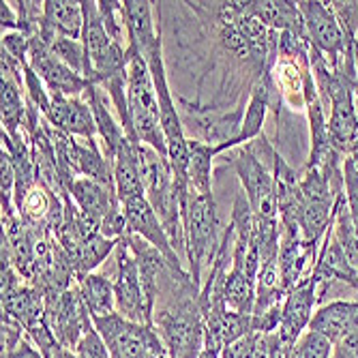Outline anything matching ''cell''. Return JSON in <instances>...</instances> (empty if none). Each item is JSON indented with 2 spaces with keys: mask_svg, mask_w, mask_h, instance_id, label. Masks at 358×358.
<instances>
[{
  "mask_svg": "<svg viewBox=\"0 0 358 358\" xmlns=\"http://www.w3.org/2000/svg\"><path fill=\"white\" fill-rule=\"evenodd\" d=\"M28 64L35 71L43 84L48 86L50 94H64V96H82L90 82L69 69L67 64L60 62L50 48L39 41L37 37H30V54H28Z\"/></svg>",
  "mask_w": 358,
  "mask_h": 358,
  "instance_id": "30bf717a",
  "label": "cell"
},
{
  "mask_svg": "<svg viewBox=\"0 0 358 358\" xmlns=\"http://www.w3.org/2000/svg\"><path fill=\"white\" fill-rule=\"evenodd\" d=\"M78 289L92 317H106L116 313V292L112 277L101 273H88L78 279Z\"/></svg>",
  "mask_w": 358,
  "mask_h": 358,
  "instance_id": "7402d4cb",
  "label": "cell"
},
{
  "mask_svg": "<svg viewBox=\"0 0 358 358\" xmlns=\"http://www.w3.org/2000/svg\"><path fill=\"white\" fill-rule=\"evenodd\" d=\"M292 358H333V341L309 329L296 341Z\"/></svg>",
  "mask_w": 358,
  "mask_h": 358,
  "instance_id": "f1b7e54d",
  "label": "cell"
},
{
  "mask_svg": "<svg viewBox=\"0 0 358 358\" xmlns=\"http://www.w3.org/2000/svg\"><path fill=\"white\" fill-rule=\"evenodd\" d=\"M273 80L283 96V103L294 110H305V88L311 78V62L307 58H285L279 56L271 69Z\"/></svg>",
  "mask_w": 358,
  "mask_h": 358,
  "instance_id": "e0dca14e",
  "label": "cell"
},
{
  "mask_svg": "<svg viewBox=\"0 0 358 358\" xmlns=\"http://www.w3.org/2000/svg\"><path fill=\"white\" fill-rule=\"evenodd\" d=\"M122 215H124V221H127V232L129 234L140 236L142 241H146L148 245L159 249L176 268H185V262L180 259V255L174 251V247H172V243H170V238L166 234L164 223H161L157 210L152 208V204L146 198L124 202L122 204Z\"/></svg>",
  "mask_w": 358,
  "mask_h": 358,
  "instance_id": "8fae6325",
  "label": "cell"
},
{
  "mask_svg": "<svg viewBox=\"0 0 358 358\" xmlns=\"http://www.w3.org/2000/svg\"><path fill=\"white\" fill-rule=\"evenodd\" d=\"M223 230L213 195H202L191 189L185 208V245L187 271L200 287L204 285V271H210L221 247Z\"/></svg>",
  "mask_w": 358,
  "mask_h": 358,
  "instance_id": "7a4b0ae2",
  "label": "cell"
},
{
  "mask_svg": "<svg viewBox=\"0 0 358 358\" xmlns=\"http://www.w3.org/2000/svg\"><path fill=\"white\" fill-rule=\"evenodd\" d=\"M82 96L88 101V106L92 108L101 150L108 157V161H112V164H114V159H116L122 142L127 140V134H124V129L120 124V118H118V114L114 110V103L110 99V94L101 86L90 84Z\"/></svg>",
  "mask_w": 358,
  "mask_h": 358,
  "instance_id": "5bb4252c",
  "label": "cell"
},
{
  "mask_svg": "<svg viewBox=\"0 0 358 358\" xmlns=\"http://www.w3.org/2000/svg\"><path fill=\"white\" fill-rule=\"evenodd\" d=\"M202 287L191 277L178 279L157 299L152 327L170 358H200L206 335Z\"/></svg>",
  "mask_w": 358,
  "mask_h": 358,
  "instance_id": "6da1fadb",
  "label": "cell"
},
{
  "mask_svg": "<svg viewBox=\"0 0 358 358\" xmlns=\"http://www.w3.org/2000/svg\"><path fill=\"white\" fill-rule=\"evenodd\" d=\"M76 152H78V172H80V176L116 189V185H114V164H112V161H108V157L103 155L99 140L76 138Z\"/></svg>",
  "mask_w": 358,
  "mask_h": 358,
  "instance_id": "cb8c5ba5",
  "label": "cell"
},
{
  "mask_svg": "<svg viewBox=\"0 0 358 358\" xmlns=\"http://www.w3.org/2000/svg\"><path fill=\"white\" fill-rule=\"evenodd\" d=\"M178 112L189 140H198L215 148V155L227 152L232 142L241 134V124L245 110L236 108L232 112H223L217 106H200L178 96Z\"/></svg>",
  "mask_w": 358,
  "mask_h": 358,
  "instance_id": "277c9868",
  "label": "cell"
},
{
  "mask_svg": "<svg viewBox=\"0 0 358 358\" xmlns=\"http://www.w3.org/2000/svg\"><path fill=\"white\" fill-rule=\"evenodd\" d=\"M356 43H358V35H356Z\"/></svg>",
  "mask_w": 358,
  "mask_h": 358,
  "instance_id": "74e56055",
  "label": "cell"
},
{
  "mask_svg": "<svg viewBox=\"0 0 358 358\" xmlns=\"http://www.w3.org/2000/svg\"><path fill=\"white\" fill-rule=\"evenodd\" d=\"M230 152V168L236 172L243 193L253 210V215L264 219H279L277 198H275V180L273 168L257 157L253 144L236 146Z\"/></svg>",
  "mask_w": 358,
  "mask_h": 358,
  "instance_id": "5b68a950",
  "label": "cell"
},
{
  "mask_svg": "<svg viewBox=\"0 0 358 358\" xmlns=\"http://www.w3.org/2000/svg\"><path fill=\"white\" fill-rule=\"evenodd\" d=\"M50 52L67 64L69 69H73L76 73H80L82 78H86L90 82V62L86 56V48L82 43V39H67V37H56L54 43L50 45Z\"/></svg>",
  "mask_w": 358,
  "mask_h": 358,
  "instance_id": "83f0119b",
  "label": "cell"
},
{
  "mask_svg": "<svg viewBox=\"0 0 358 358\" xmlns=\"http://www.w3.org/2000/svg\"><path fill=\"white\" fill-rule=\"evenodd\" d=\"M0 26H3V32L20 30V17H17V11L13 9L11 3L0 5Z\"/></svg>",
  "mask_w": 358,
  "mask_h": 358,
  "instance_id": "e575fe53",
  "label": "cell"
},
{
  "mask_svg": "<svg viewBox=\"0 0 358 358\" xmlns=\"http://www.w3.org/2000/svg\"><path fill=\"white\" fill-rule=\"evenodd\" d=\"M3 358H43V354L39 352V348L32 343L28 337L11 352H3Z\"/></svg>",
  "mask_w": 358,
  "mask_h": 358,
  "instance_id": "d590c367",
  "label": "cell"
},
{
  "mask_svg": "<svg viewBox=\"0 0 358 358\" xmlns=\"http://www.w3.org/2000/svg\"><path fill=\"white\" fill-rule=\"evenodd\" d=\"M9 52L17 62L26 64L28 62V54H30V37L24 35L20 30H13V32H3V48Z\"/></svg>",
  "mask_w": 358,
  "mask_h": 358,
  "instance_id": "1f68e13d",
  "label": "cell"
},
{
  "mask_svg": "<svg viewBox=\"0 0 358 358\" xmlns=\"http://www.w3.org/2000/svg\"><path fill=\"white\" fill-rule=\"evenodd\" d=\"M45 120L54 129H58V131H64L73 138L99 140L92 108L88 106L84 96L52 94V106H50V114L45 116Z\"/></svg>",
  "mask_w": 358,
  "mask_h": 358,
  "instance_id": "4fadbf2b",
  "label": "cell"
},
{
  "mask_svg": "<svg viewBox=\"0 0 358 358\" xmlns=\"http://www.w3.org/2000/svg\"><path fill=\"white\" fill-rule=\"evenodd\" d=\"M131 52V60H129L127 69V106H129V118H131V127L140 142L155 148L159 155L168 157V140L161 127L159 116V101L152 84L150 69L138 52Z\"/></svg>",
  "mask_w": 358,
  "mask_h": 358,
  "instance_id": "3957f363",
  "label": "cell"
},
{
  "mask_svg": "<svg viewBox=\"0 0 358 358\" xmlns=\"http://www.w3.org/2000/svg\"><path fill=\"white\" fill-rule=\"evenodd\" d=\"M257 339L259 335L257 333H251L243 339H238L236 343L227 345L221 354V358H253V352H255V345H257Z\"/></svg>",
  "mask_w": 358,
  "mask_h": 358,
  "instance_id": "836d02e7",
  "label": "cell"
},
{
  "mask_svg": "<svg viewBox=\"0 0 358 358\" xmlns=\"http://www.w3.org/2000/svg\"><path fill=\"white\" fill-rule=\"evenodd\" d=\"M24 90L26 96L35 103V108L43 114V118L50 114V106H52V94L48 90V86L43 84V80L30 69V64H24Z\"/></svg>",
  "mask_w": 358,
  "mask_h": 358,
  "instance_id": "f546056e",
  "label": "cell"
},
{
  "mask_svg": "<svg viewBox=\"0 0 358 358\" xmlns=\"http://www.w3.org/2000/svg\"><path fill=\"white\" fill-rule=\"evenodd\" d=\"M45 22L56 30L58 37L82 39L84 30V7L73 0H45Z\"/></svg>",
  "mask_w": 358,
  "mask_h": 358,
  "instance_id": "484cf974",
  "label": "cell"
},
{
  "mask_svg": "<svg viewBox=\"0 0 358 358\" xmlns=\"http://www.w3.org/2000/svg\"><path fill=\"white\" fill-rule=\"evenodd\" d=\"M247 11L277 32H305V22L299 11V3L292 0H245Z\"/></svg>",
  "mask_w": 358,
  "mask_h": 358,
  "instance_id": "d6986e66",
  "label": "cell"
},
{
  "mask_svg": "<svg viewBox=\"0 0 358 358\" xmlns=\"http://www.w3.org/2000/svg\"><path fill=\"white\" fill-rule=\"evenodd\" d=\"M84 7V30H82V43L86 48V56H88V62H90V78H92V69L99 64L106 54L110 52L112 48V39L108 35V30L103 26V20H101V13H99V7L96 3H82Z\"/></svg>",
  "mask_w": 358,
  "mask_h": 358,
  "instance_id": "603a6c76",
  "label": "cell"
},
{
  "mask_svg": "<svg viewBox=\"0 0 358 358\" xmlns=\"http://www.w3.org/2000/svg\"><path fill=\"white\" fill-rule=\"evenodd\" d=\"M0 329H3V352L15 350L26 339V329L5 313H3V320H0Z\"/></svg>",
  "mask_w": 358,
  "mask_h": 358,
  "instance_id": "d6a6232c",
  "label": "cell"
},
{
  "mask_svg": "<svg viewBox=\"0 0 358 358\" xmlns=\"http://www.w3.org/2000/svg\"><path fill=\"white\" fill-rule=\"evenodd\" d=\"M317 311V283L309 275L294 289L287 292L281 307V324H279V339L285 345L294 348L296 341L309 331L311 320Z\"/></svg>",
  "mask_w": 358,
  "mask_h": 358,
  "instance_id": "9c48e42d",
  "label": "cell"
},
{
  "mask_svg": "<svg viewBox=\"0 0 358 358\" xmlns=\"http://www.w3.org/2000/svg\"><path fill=\"white\" fill-rule=\"evenodd\" d=\"M299 11L305 22V30L309 43L327 56L331 67L341 69L343 56L350 48V41L356 39L354 32L341 28L333 3H322V0H301Z\"/></svg>",
  "mask_w": 358,
  "mask_h": 358,
  "instance_id": "8992f818",
  "label": "cell"
},
{
  "mask_svg": "<svg viewBox=\"0 0 358 358\" xmlns=\"http://www.w3.org/2000/svg\"><path fill=\"white\" fill-rule=\"evenodd\" d=\"M112 257H114L112 281H114V292H116V313H120L122 317L131 322L152 327L155 309L146 301L144 287L140 281L138 262L131 253V247L127 243V236L118 241Z\"/></svg>",
  "mask_w": 358,
  "mask_h": 358,
  "instance_id": "52a82bcc",
  "label": "cell"
},
{
  "mask_svg": "<svg viewBox=\"0 0 358 358\" xmlns=\"http://www.w3.org/2000/svg\"><path fill=\"white\" fill-rule=\"evenodd\" d=\"M0 118L7 136L15 138L22 134L26 118V90L24 82L9 73H0Z\"/></svg>",
  "mask_w": 358,
  "mask_h": 358,
  "instance_id": "44dd1931",
  "label": "cell"
},
{
  "mask_svg": "<svg viewBox=\"0 0 358 358\" xmlns=\"http://www.w3.org/2000/svg\"><path fill=\"white\" fill-rule=\"evenodd\" d=\"M345 161L350 164V168L354 170V174L358 176V146H356V148H354V150H352V152L345 157Z\"/></svg>",
  "mask_w": 358,
  "mask_h": 358,
  "instance_id": "8d00e7d4",
  "label": "cell"
},
{
  "mask_svg": "<svg viewBox=\"0 0 358 358\" xmlns=\"http://www.w3.org/2000/svg\"><path fill=\"white\" fill-rule=\"evenodd\" d=\"M43 320L50 327V331L54 333V337L60 341V345H64L71 352H76L80 339L88 331L94 329L92 315L80 296L78 283L58 296L45 299V317Z\"/></svg>",
  "mask_w": 358,
  "mask_h": 358,
  "instance_id": "ba28073f",
  "label": "cell"
},
{
  "mask_svg": "<svg viewBox=\"0 0 358 358\" xmlns=\"http://www.w3.org/2000/svg\"><path fill=\"white\" fill-rule=\"evenodd\" d=\"M142 142H131L127 138L114 159V185H116L120 204H124L129 200L146 198L144 182L140 176V166H138V146Z\"/></svg>",
  "mask_w": 358,
  "mask_h": 358,
  "instance_id": "ac0fdd59",
  "label": "cell"
},
{
  "mask_svg": "<svg viewBox=\"0 0 358 358\" xmlns=\"http://www.w3.org/2000/svg\"><path fill=\"white\" fill-rule=\"evenodd\" d=\"M129 50L144 56L159 39L161 28L155 24V7L148 0H124L122 3Z\"/></svg>",
  "mask_w": 358,
  "mask_h": 358,
  "instance_id": "9a60e30c",
  "label": "cell"
},
{
  "mask_svg": "<svg viewBox=\"0 0 358 358\" xmlns=\"http://www.w3.org/2000/svg\"><path fill=\"white\" fill-rule=\"evenodd\" d=\"M215 148L189 140L187 142V178L195 193L213 195V161H215Z\"/></svg>",
  "mask_w": 358,
  "mask_h": 358,
  "instance_id": "d4e9b609",
  "label": "cell"
},
{
  "mask_svg": "<svg viewBox=\"0 0 358 358\" xmlns=\"http://www.w3.org/2000/svg\"><path fill=\"white\" fill-rule=\"evenodd\" d=\"M223 299L230 311L253 315L255 307V281L249 279L243 271L232 268L227 271L225 285H223Z\"/></svg>",
  "mask_w": 358,
  "mask_h": 358,
  "instance_id": "4316f807",
  "label": "cell"
},
{
  "mask_svg": "<svg viewBox=\"0 0 358 358\" xmlns=\"http://www.w3.org/2000/svg\"><path fill=\"white\" fill-rule=\"evenodd\" d=\"M0 299H3V313L20 322L26 331L45 317V299L28 281H24L11 292L0 294Z\"/></svg>",
  "mask_w": 358,
  "mask_h": 358,
  "instance_id": "ffe728a7",
  "label": "cell"
},
{
  "mask_svg": "<svg viewBox=\"0 0 358 358\" xmlns=\"http://www.w3.org/2000/svg\"><path fill=\"white\" fill-rule=\"evenodd\" d=\"M69 195H71L73 204L78 206L82 219L96 232L101 230L103 221L110 215H114L122 208L116 189L106 187L96 180H90V178H84V176H78L69 185Z\"/></svg>",
  "mask_w": 358,
  "mask_h": 358,
  "instance_id": "7c38bea8",
  "label": "cell"
},
{
  "mask_svg": "<svg viewBox=\"0 0 358 358\" xmlns=\"http://www.w3.org/2000/svg\"><path fill=\"white\" fill-rule=\"evenodd\" d=\"M309 329L337 343L341 337L358 329V299L331 301L317 307Z\"/></svg>",
  "mask_w": 358,
  "mask_h": 358,
  "instance_id": "2e32d148",
  "label": "cell"
},
{
  "mask_svg": "<svg viewBox=\"0 0 358 358\" xmlns=\"http://www.w3.org/2000/svg\"><path fill=\"white\" fill-rule=\"evenodd\" d=\"M76 356L78 358H112L103 337L99 335V331H96V329L88 331L80 339V343L76 348Z\"/></svg>",
  "mask_w": 358,
  "mask_h": 358,
  "instance_id": "4dcf8cb0",
  "label": "cell"
}]
</instances>
